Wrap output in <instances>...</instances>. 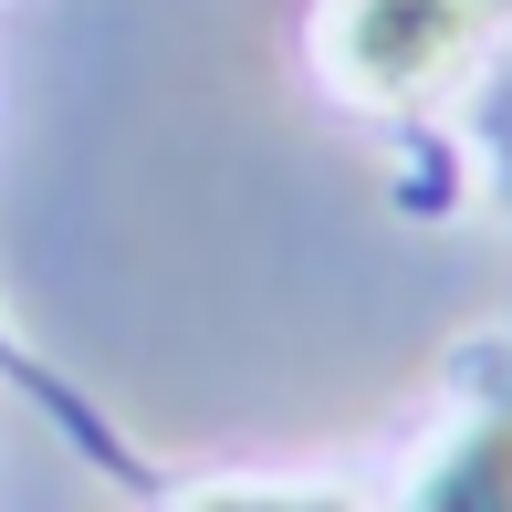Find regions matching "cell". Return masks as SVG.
I'll use <instances>...</instances> for the list:
<instances>
[{
    "instance_id": "7a4b0ae2",
    "label": "cell",
    "mask_w": 512,
    "mask_h": 512,
    "mask_svg": "<svg viewBox=\"0 0 512 512\" xmlns=\"http://www.w3.org/2000/svg\"><path fill=\"white\" fill-rule=\"evenodd\" d=\"M418 512H512V418H492L460 460H439Z\"/></svg>"
},
{
    "instance_id": "3957f363",
    "label": "cell",
    "mask_w": 512,
    "mask_h": 512,
    "mask_svg": "<svg viewBox=\"0 0 512 512\" xmlns=\"http://www.w3.org/2000/svg\"><path fill=\"white\" fill-rule=\"evenodd\" d=\"M199 512H335V502H199Z\"/></svg>"
},
{
    "instance_id": "6da1fadb",
    "label": "cell",
    "mask_w": 512,
    "mask_h": 512,
    "mask_svg": "<svg viewBox=\"0 0 512 512\" xmlns=\"http://www.w3.org/2000/svg\"><path fill=\"white\" fill-rule=\"evenodd\" d=\"M471 53H481V0H345V32H335L345 84L387 105L450 84Z\"/></svg>"
}]
</instances>
